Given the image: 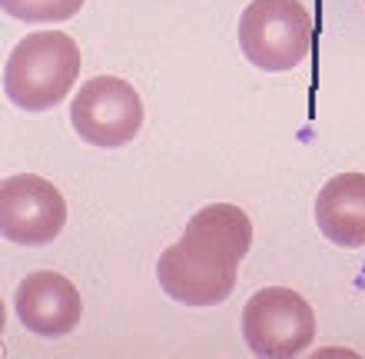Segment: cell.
<instances>
[{
	"instance_id": "1",
	"label": "cell",
	"mask_w": 365,
	"mask_h": 359,
	"mask_svg": "<svg viewBox=\"0 0 365 359\" xmlns=\"http://www.w3.org/2000/svg\"><path fill=\"white\" fill-rule=\"evenodd\" d=\"M80 47L63 30L27 34L4 64V93L27 113L60 107L80 77Z\"/></svg>"
},
{
	"instance_id": "2",
	"label": "cell",
	"mask_w": 365,
	"mask_h": 359,
	"mask_svg": "<svg viewBox=\"0 0 365 359\" xmlns=\"http://www.w3.org/2000/svg\"><path fill=\"white\" fill-rule=\"evenodd\" d=\"M240 47L266 74L296 70L312 54V17L299 0H252L240 17Z\"/></svg>"
},
{
	"instance_id": "3",
	"label": "cell",
	"mask_w": 365,
	"mask_h": 359,
	"mask_svg": "<svg viewBox=\"0 0 365 359\" xmlns=\"http://www.w3.org/2000/svg\"><path fill=\"white\" fill-rule=\"evenodd\" d=\"M242 340L252 356L289 359L316 340V313L296 290L266 286L242 306Z\"/></svg>"
},
{
	"instance_id": "4",
	"label": "cell",
	"mask_w": 365,
	"mask_h": 359,
	"mask_svg": "<svg viewBox=\"0 0 365 359\" xmlns=\"http://www.w3.org/2000/svg\"><path fill=\"white\" fill-rule=\"evenodd\" d=\"M70 123L77 136L100 150H120L143 126V100L133 84L113 74L87 80L70 100Z\"/></svg>"
},
{
	"instance_id": "5",
	"label": "cell",
	"mask_w": 365,
	"mask_h": 359,
	"mask_svg": "<svg viewBox=\"0 0 365 359\" xmlns=\"http://www.w3.org/2000/svg\"><path fill=\"white\" fill-rule=\"evenodd\" d=\"M236 270H240V263L222 260L190 240L166 246L156 260V280L163 293L192 310L220 306L230 300L236 290Z\"/></svg>"
},
{
	"instance_id": "6",
	"label": "cell",
	"mask_w": 365,
	"mask_h": 359,
	"mask_svg": "<svg viewBox=\"0 0 365 359\" xmlns=\"http://www.w3.org/2000/svg\"><path fill=\"white\" fill-rule=\"evenodd\" d=\"M67 226V200L37 173H17L0 183V230L17 246H47Z\"/></svg>"
},
{
	"instance_id": "7",
	"label": "cell",
	"mask_w": 365,
	"mask_h": 359,
	"mask_svg": "<svg viewBox=\"0 0 365 359\" xmlns=\"http://www.w3.org/2000/svg\"><path fill=\"white\" fill-rule=\"evenodd\" d=\"M14 313H17L24 330L37 333L43 340H60L80 326L83 300H80V290L63 273L37 270L17 283Z\"/></svg>"
},
{
	"instance_id": "8",
	"label": "cell",
	"mask_w": 365,
	"mask_h": 359,
	"mask_svg": "<svg viewBox=\"0 0 365 359\" xmlns=\"http://www.w3.org/2000/svg\"><path fill=\"white\" fill-rule=\"evenodd\" d=\"M316 223L329 243L342 250L365 246V173L332 176L316 196Z\"/></svg>"
},
{
	"instance_id": "9",
	"label": "cell",
	"mask_w": 365,
	"mask_h": 359,
	"mask_svg": "<svg viewBox=\"0 0 365 359\" xmlns=\"http://www.w3.org/2000/svg\"><path fill=\"white\" fill-rule=\"evenodd\" d=\"M182 240L196 243V246L216 253L222 260L242 263V256L252 246V223L240 206L210 203L190 216V223L182 230Z\"/></svg>"
},
{
	"instance_id": "10",
	"label": "cell",
	"mask_w": 365,
	"mask_h": 359,
	"mask_svg": "<svg viewBox=\"0 0 365 359\" xmlns=\"http://www.w3.org/2000/svg\"><path fill=\"white\" fill-rule=\"evenodd\" d=\"M0 7L24 24H63L77 17L83 0H0Z\"/></svg>"
}]
</instances>
